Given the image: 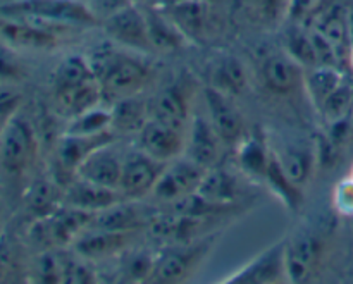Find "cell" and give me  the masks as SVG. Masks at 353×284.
<instances>
[{
    "instance_id": "obj_1",
    "label": "cell",
    "mask_w": 353,
    "mask_h": 284,
    "mask_svg": "<svg viewBox=\"0 0 353 284\" xmlns=\"http://www.w3.org/2000/svg\"><path fill=\"white\" fill-rule=\"evenodd\" d=\"M86 57L102 86L103 100H109L110 103L141 95L154 78V71L147 62L121 54L107 45H102Z\"/></svg>"
},
{
    "instance_id": "obj_2",
    "label": "cell",
    "mask_w": 353,
    "mask_h": 284,
    "mask_svg": "<svg viewBox=\"0 0 353 284\" xmlns=\"http://www.w3.org/2000/svg\"><path fill=\"white\" fill-rule=\"evenodd\" d=\"M0 16L33 21L59 31L100 23L85 0H9L0 6Z\"/></svg>"
},
{
    "instance_id": "obj_3",
    "label": "cell",
    "mask_w": 353,
    "mask_h": 284,
    "mask_svg": "<svg viewBox=\"0 0 353 284\" xmlns=\"http://www.w3.org/2000/svg\"><path fill=\"white\" fill-rule=\"evenodd\" d=\"M37 147L33 128L19 114L0 130V161L10 174H23L33 164Z\"/></svg>"
},
{
    "instance_id": "obj_4",
    "label": "cell",
    "mask_w": 353,
    "mask_h": 284,
    "mask_svg": "<svg viewBox=\"0 0 353 284\" xmlns=\"http://www.w3.org/2000/svg\"><path fill=\"white\" fill-rule=\"evenodd\" d=\"M210 248V240L196 241V243H174L168 250L155 257L152 283H181L190 278L193 269L200 264Z\"/></svg>"
},
{
    "instance_id": "obj_5",
    "label": "cell",
    "mask_w": 353,
    "mask_h": 284,
    "mask_svg": "<svg viewBox=\"0 0 353 284\" xmlns=\"http://www.w3.org/2000/svg\"><path fill=\"white\" fill-rule=\"evenodd\" d=\"M205 171L207 169L200 168L199 164L181 155V157L165 164L150 196L169 205V203L176 202V200L183 199L190 193H195Z\"/></svg>"
},
{
    "instance_id": "obj_6",
    "label": "cell",
    "mask_w": 353,
    "mask_h": 284,
    "mask_svg": "<svg viewBox=\"0 0 353 284\" xmlns=\"http://www.w3.org/2000/svg\"><path fill=\"white\" fill-rule=\"evenodd\" d=\"M164 168V162L155 161L140 148L126 154L123 157V172L119 181L121 195L126 200H140L148 196Z\"/></svg>"
},
{
    "instance_id": "obj_7",
    "label": "cell",
    "mask_w": 353,
    "mask_h": 284,
    "mask_svg": "<svg viewBox=\"0 0 353 284\" xmlns=\"http://www.w3.org/2000/svg\"><path fill=\"white\" fill-rule=\"evenodd\" d=\"M100 24L105 30L107 37L116 41V43L133 48V50H152L150 38H148L147 16H145L140 7L134 6V2L123 7L117 12L110 14Z\"/></svg>"
},
{
    "instance_id": "obj_8",
    "label": "cell",
    "mask_w": 353,
    "mask_h": 284,
    "mask_svg": "<svg viewBox=\"0 0 353 284\" xmlns=\"http://www.w3.org/2000/svg\"><path fill=\"white\" fill-rule=\"evenodd\" d=\"M61 31L26 19L0 16V38L21 50H52L59 45Z\"/></svg>"
},
{
    "instance_id": "obj_9",
    "label": "cell",
    "mask_w": 353,
    "mask_h": 284,
    "mask_svg": "<svg viewBox=\"0 0 353 284\" xmlns=\"http://www.w3.org/2000/svg\"><path fill=\"white\" fill-rule=\"evenodd\" d=\"M138 145L141 152L168 164L185 155L186 131L150 117L138 133Z\"/></svg>"
},
{
    "instance_id": "obj_10",
    "label": "cell",
    "mask_w": 353,
    "mask_h": 284,
    "mask_svg": "<svg viewBox=\"0 0 353 284\" xmlns=\"http://www.w3.org/2000/svg\"><path fill=\"white\" fill-rule=\"evenodd\" d=\"M221 145L223 140L214 130L212 123L202 116H193L186 130L185 157L199 164L200 168L210 169L219 162Z\"/></svg>"
},
{
    "instance_id": "obj_11",
    "label": "cell",
    "mask_w": 353,
    "mask_h": 284,
    "mask_svg": "<svg viewBox=\"0 0 353 284\" xmlns=\"http://www.w3.org/2000/svg\"><path fill=\"white\" fill-rule=\"evenodd\" d=\"M169 19L181 30L190 43L205 40L212 26V9L207 0H178L164 7Z\"/></svg>"
},
{
    "instance_id": "obj_12",
    "label": "cell",
    "mask_w": 353,
    "mask_h": 284,
    "mask_svg": "<svg viewBox=\"0 0 353 284\" xmlns=\"http://www.w3.org/2000/svg\"><path fill=\"white\" fill-rule=\"evenodd\" d=\"M133 231H105L86 227L72 243L76 255L85 261H103L124 254L133 240Z\"/></svg>"
},
{
    "instance_id": "obj_13",
    "label": "cell",
    "mask_w": 353,
    "mask_h": 284,
    "mask_svg": "<svg viewBox=\"0 0 353 284\" xmlns=\"http://www.w3.org/2000/svg\"><path fill=\"white\" fill-rule=\"evenodd\" d=\"M323 243L314 234H299L285 243L286 279L292 283H305L314 274L321 257Z\"/></svg>"
},
{
    "instance_id": "obj_14",
    "label": "cell",
    "mask_w": 353,
    "mask_h": 284,
    "mask_svg": "<svg viewBox=\"0 0 353 284\" xmlns=\"http://www.w3.org/2000/svg\"><path fill=\"white\" fill-rule=\"evenodd\" d=\"M205 102L209 110V121L217 131L223 143L236 145L243 136V119L231 102V97L224 95L219 90L205 88Z\"/></svg>"
},
{
    "instance_id": "obj_15",
    "label": "cell",
    "mask_w": 353,
    "mask_h": 284,
    "mask_svg": "<svg viewBox=\"0 0 353 284\" xmlns=\"http://www.w3.org/2000/svg\"><path fill=\"white\" fill-rule=\"evenodd\" d=\"M62 199H64L62 200L64 205L92 214L102 212V210L109 209V207L126 200L121 195L119 190L99 186L95 185V183L76 178V176L68 183V188H65Z\"/></svg>"
},
{
    "instance_id": "obj_16",
    "label": "cell",
    "mask_w": 353,
    "mask_h": 284,
    "mask_svg": "<svg viewBox=\"0 0 353 284\" xmlns=\"http://www.w3.org/2000/svg\"><path fill=\"white\" fill-rule=\"evenodd\" d=\"M114 131H105L100 134H71L64 133L57 141L55 155L57 162L64 171L71 172L74 178L76 169L81 165L83 161L90 157L95 150L110 145L114 140Z\"/></svg>"
},
{
    "instance_id": "obj_17",
    "label": "cell",
    "mask_w": 353,
    "mask_h": 284,
    "mask_svg": "<svg viewBox=\"0 0 353 284\" xmlns=\"http://www.w3.org/2000/svg\"><path fill=\"white\" fill-rule=\"evenodd\" d=\"M207 219L203 217L183 216L178 212L155 214L150 217L147 224V230L152 238L159 241H168V243H186L190 240H195L196 234L205 226Z\"/></svg>"
},
{
    "instance_id": "obj_18",
    "label": "cell",
    "mask_w": 353,
    "mask_h": 284,
    "mask_svg": "<svg viewBox=\"0 0 353 284\" xmlns=\"http://www.w3.org/2000/svg\"><path fill=\"white\" fill-rule=\"evenodd\" d=\"M110 145L99 148L86 161H83L81 165L76 169V178L95 183L99 186H105V188L119 190L123 159L110 148Z\"/></svg>"
},
{
    "instance_id": "obj_19",
    "label": "cell",
    "mask_w": 353,
    "mask_h": 284,
    "mask_svg": "<svg viewBox=\"0 0 353 284\" xmlns=\"http://www.w3.org/2000/svg\"><path fill=\"white\" fill-rule=\"evenodd\" d=\"M285 243L274 245L257 255L247 267L231 276V283H279L286 279L285 267Z\"/></svg>"
},
{
    "instance_id": "obj_20",
    "label": "cell",
    "mask_w": 353,
    "mask_h": 284,
    "mask_svg": "<svg viewBox=\"0 0 353 284\" xmlns=\"http://www.w3.org/2000/svg\"><path fill=\"white\" fill-rule=\"evenodd\" d=\"M348 7L341 6V3H333L327 9L319 10L312 23L307 28H314L319 31L327 41L334 47L338 57L343 62V59L350 61V40H348Z\"/></svg>"
},
{
    "instance_id": "obj_21",
    "label": "cell",
    "mask_w": 353,
    "mask_h": 284,
    "mask_svg": "<svg viewBox=\"0 0 353 284\" xmlns=\"http://www.w3.org/2000/svg\"><path fill=\"white\" fill-rule=\"evenodd\" d=\"M150 117L162 121L172 128L186 131L192 121L188 97L179 85L168 86L155 97L154 103H150Z\"/></svg>"
},
{
    "instance_id": "obj_22",
    "label": "cell",
    "mask_w": 353,
    "mask_h": 284,
    "mask_svg": "<svg viewBox=\"0 0 353 284\" xmlns=\"http://www.w3.org/2000/svg\"><path fill=\"white\" fill-rule=\"evenodd\" d=\"M137 200H123L109 209L97 212L88 227L105 231H137L138 227L147 226L152 216L137 205Z\"/></svg>"
},
{
    "instance_id": "obj_23",
    "label": "cell",
    "mask_w": 353,
    "mask_h": 284,
    "mask_svg": "<svg viewBox=\"0 0 353 284\" xmlns=\"http://www.w3.org/2000/svg\"><path fill=\"white\" fill-rule=\"evenodd\" d=\"M54 97L57 110L62 116L68 117V121L100 105V102L103 100L102 86H100L99 79H92V81L72 86V88L57 90V92H54Z\"/></svg>"
},
{
    "instance_id": "obj_24",
    "label": "cell",
    "mask_w": 353,
    "mask_h": 284,
    "mask_svg": "<svg viewBox=\"0 0 353 284\" xmlns=\"http://www.w3.org/2000/svg\"><path fill=\"white\" fill-rule=\"evenodd\" d=\"M110 130L114 134H138L150 119V103L140 95L117 100L110 105Z\"/></svg>"
},
{
    "instance_id": "obj_25",
    "label": "cell",
    "mask_w": 353,
    "mask_h": 284,
    "mask_svg": "<svg viewBox=\"0 0 353 284\" xmlns=\"http://www.w3.org/2000/svg\"><path fill=\"white\" fill-rule=\"evenodd\" d=\"M268 88L274 93H290L303 83V68L290 55H272L262 65Z\"/></svg>"
},
{
    "instance_id": "obj_26",
    "label": "cell",
    "mask_w": 353,
    "mask_h": 284,
    "mask_svg": "<svg viewBox=\"0 0 353 284\" xmlns=\"http://www.w3.org/2000/svg\"><path fill=\"white\" fill-rule=\"evenodd\" d=\"M145 16H147L148 38H150L152 50L174 52L190 43L188 38L169 19L164 10L150 9L145 12Z\"/></svg>"
},
{
    "instance_id": "obj_27",
    "label": "cell",
    "mask_w": 353,
    "mask_h": 284,
    "mask_svg": "<svg viewBox=\"0 0 353 284\" xmlns=\"http://www.w3.org/2000/svg\"><path fill=\"white\" fill-rule=\"evenodd\" d=\"M238 192L240 188H238L234 176H231L226 169L219 168V165L207 169L199 188H196V193L202 199L217 203V205L228 207H233L234 200L238 199Z\"/></svg>"
},
{
    "instance_id": "obj_28",
    "label": "cell",
    "mask_w": 353,
    "mask_h": 284,
    "mask_svg": "<svg viewBox=\"0 0 353 284\" xmlns=\"http://www.w3.org/2000/svg\"><path fill=\"white\" fill-rule=\"evenodd\" d=\"M343 81V72L340 71V68H333V65H316V68L307 69L303 74V85L317 109Z\"/></svg>"
},
{
    "instance_id": "obj_29",
    "label": "cell",
    "mask_w": 353,
    "mask_h": 284,
    "mask_svg": "<svg viewBox=\"0 0 353 284\" xmlns=\"http://www.w3.org/2000/svg\"><path fill=\"white\" fill-rule=\"evenodd\" d=\"M247 71L243 64L234 57H224L214 65L212 78H210V86L228 97H236L243 93L247 88Z\"/></svg>"
},
{
    "instance_id": "obj_30",
    "label": "cell",
    "mask_w": 353,
    "mask_h": 284,
    "mask_svg": "<svg viewBox=\"0 0 353 284\" xmlns=\"http://www.w3.org/2000/svg\"><path fill=\"white\" fill-rule=\"evenodd\" d=\"M92 79H99L90 65L86 55H69L59 64L54 72V92L72 88Z\"/></svg>"
},
{
    "instance_id": "obj_31",
    "label": "cell",
    "mask_w": 353,
    "mask_h": 284,
    "mask_svg": "<svg viewBox=\"0 0 353 284\" xmlns=\"http://www.w3.org/2000/svg\"><path fill=\"white\" fill-rule=\"evenodd\" d=\"M265 183L269 185V188L290 207V209H296V207L302 203V190L300 186H296L292 179L286 176V172L283 171L281 164H279L278 157L271 154V159H269L268 169H265L264 174Z\"/></svg>"
},
{
    "instance_id": "obj_32",
    "label": "cell",
    "mask_w": 353,
    "mask_h": 284,
    "mask_svg": "<svg viewBox=\"0 0 353 284\" xmlns=\"http://www.w3.org/2000/svg\"><path fill=\"white\" fill-rule=\"evenodd\" d=\"M281 164L283 171L296 186H303L307 179L312 176L314 165L317 162V155L305 148H286L283 154L276 155Z\"/></svg>"
},
{
    "instance_id": "obj_33",
    "label": "cell",
    "mask_w": 353,
    "mask_h": 284,
    "mask_svg": "<svg viewBox=\"0 0 353 284\" xmlns=\"http://www.w3.org/2000/svg\"><path fill=\"white\" fill-rule=\"evenodd\" d=\"M286 50H288L290 57H292L296 64L302 65L303 69H310L319 65L316 47H314L309 28L300 26V24H293V26L286 31Z\"/></svg>"
},
{
    "instance_id": "obj_34",
    "label": "cell",
    "mask_w": 353,
    "mask_h": 284,
    "mask_svg": "<svg viewBox=\"0 0 353 284\" xmlns=\"http://www.w3.org/2000/svg\"><path fill=\"white\" fill-rule=\"evenodd\" d=\"M110 109L105 107H93V109L86 110V112L79 114V116L69 119L68 128H65V133L71 134H100L105 133L110 130Z\"/></svg>"
},
{
    "instance_id": "obj_35",
    "label": "cell",
    "mask_w": 353,
    "mask_h": 284,
    "mask_svg": "<svg viewBox=\"0 0 353 284\" xmlns=\"http://www.w3.org/2000/svg\"><path fill=\"white\" fill-rule=\"evenodd\" d=\"M271 154L265 150L264 143L257 136H250L238 148V161L241 169L250 176L264 179L265 169H268Z\"/></svg>"
},
{
    "instance_id": "obj_36",
    "label": "cell",
    "mask_w": 353,
    "mask_h": 284,
    "mask_svg": "<svg viewBox=\"0 0 353 284\" xmlns=\"http://www.w3.org/2000/svg\"><path fill=\"white\" fill-rule=\"evenodd\" d=\"M353 107V88L347 81L341 83L323 103L319 110L327 124H333L336 121L348 119Z\"/></svg>"
},
{
    "instance_id": "obj_37",
    "label": "cell",
    "mask_w": 353,
    "mask_h": 284,
    "mask_svg": "<svg viewBox=\"0 0 353 284\" xmlns=\"http://www.w3.org/2000/svg\"><path fill=\"white\" fill-rule=\"evenodd\" d=\"M59 199H61V195H59L55 185L41 181L33 186V190L30 193V199H28V203H30V209L40 219V217L50 216L52 212H55L61 207L59 205Z\"/></svg>"
},
{
    "instance_id": "obj_38",
    "label": "cell",
    "mask_w": 353,
    "mask_h": 284,
    "mask_svg": "<svg viewBox=\"0 0 353 284\" xmlns=\"http://www.w3.org/2000/svg\"><path fill=\"white\" fill-rule=\"evenodd\" d=\"M23 102V90L9 81L0 83V130L19 114Z\"/></svg>"
},
{
    "instance_id": "obj_39",
    "label": "cell",
    "mask_w": 353,
    "mask_h": 284,
    "mask_svg": "<svg viewBox=\"0 0 353 284\" xmlns=\"http://www.w3.org/2000/svg\"><path fill=\"white\" fill-rule=\"evenodd\" d=\"M155 257H150L145 252H137L134 255H128L124 258L123 272L130 281H148L154 271Z\"/></svg>"
},
{
    "instance_id": "obj_40",
    "label": "cell",
    "mask_w": 353,
    "mask_h": 284,
    "mask_svg": "<svg viewBox=\"0 0 353 284\" xmlns=\"http://www.w3.org/2000/svg\"><path fill=\"white\" fill-rule=\"evenodd\" d=\"M97 279L95 272L88 267L85 258L62 257V283H93Z\"/></svg>"
},
{
    "instance_id": "obj_41",
    "label": "cell",
    "mask_w": 353,
    "mask_h": 284,
    "mask_svg": "<svg viewBox=\"0 0 353 284\" xmlns=\"http://www.w3.org/2000/svg\"><path fill=\"white\" fill-rule=\"evenodd\" d=\"M37 279L41 283H62V255L45 252L37 262Z\"/></svg>"
},
{
    "instance_id": "obj_42",
    "label": "cell",
    "mask_w": 353,
    "mask_h": 284,
    "mask_svg": "<svg viewBox=\"0 0 353 284\" xmlns=\"http://www.w3.org/2000/svg\"><path fill=\"white\" fill-rule=\"evenodd\" d=\"M321 2L323 0H290V19L293 21V24H300V26L307 28L309 23H312L314 17L319 14Z\"/></svg>"
},
{
    "instance_id": "obj_43",
    "label": "cell",
    "mask_w": 353,
    "mask_h": 284,
    "mask_svg": "<svg viewBox=\"0 0 353 284\" xmlns=\"http://www.w3.org/2000/svg\"><path fill=\"white\" fill-rule=\"evenodd\" d=\"M334 209L343 216H353V178L343 179L334 188Z\"/></svg>"
},
{
    "instance_id": "obj_44",
    "label": "cell",
    "mask_w": 353,
    "mask_h": 284,
    "mask_svg": "<svg viewBox=\"0 0 353 284\" xmlns=\"http://www.w3.org/2000/svg\"><path fill=\"white\" fill-rule=\"evenodd\" d=\"M85 2L88 3L90 9L93 10V14H95L100 19V23H102V21L105 19V17H109L110 14L117 12V10L123 9V7L133 3V0H85Z\"/></svg>"
},
{
    "instance_id": "obj_45",
    "label": "cell",
    "mask_w": 353,
    "mask_h": 284,
    "mask_svg": "<svg viewBox=\"0 0 353 284\" xmlns=\"http://www.w3.org/2000/svg\"><path fill=\"white\" fill-rule=\"evenodd\" d=\"M133 2L143 3L148 9H164V7L171 6V3L178 2V0H133Z\"/></svg>"
},
{
    "instance_id": "obj_46",
    "label": "cell",
    "mask_w": 353,
    "mask_h": 284,
    "mask_svg": "<svg viewBox=\"0 0 353 284\" xmlns=\"http://www.w3.org/2000/svg\"><path fill=\"white\" fill-rule=\"evenodd\" d=\"M347 24H348V40H350V47L353 48V6L348 7Z\"/></svg>"
},
{
    "instance_id": "obj_47",
    "label": "cell",
    "mask_w": 353,
    "mask_h": 284,
    "mask_svg": "<svg viewBox=\"0 0 353 284\" xmlns=\"http://www.w3.org/2000/svg\"><path fill=\"white\" fill-rule=\"evenodd\" d=\"M259 2H264V3H274L276 0H259Z\"/></svg>"
},
{
    "instance_id": "obj_48",
    "label": "cell",
    "mask_w": 353,
    "mask_h": 284,
    "mask_svg": "<svg viewBox=\"0 0 353 284\" xmlns=\"http://www.w3.org/2000/svg\"><path fill=\"white\" fill-rule=\"evenodd\" d=\"M352 64V68H353V48H352V52H350V61H348Z\"/></svg>"
},
{
    "instance_id": "obj_49",
    "label": "cell",
    "mask_w": 353,
    "mask_h": 284,
    "mask_svg": "<svg viewBox=\"0 0 353 284\" xmlns=\"http://www.w3.org/2000/svg\"><path fill=\"white\" fill-rule=\"evenodd\" d=\"M352 178H353V171H352Z\"/></svg>"
}]
</instances>
